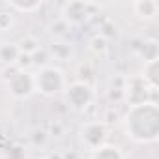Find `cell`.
Returning <instances> with one entry per match:
<instances>
[{
	"label": "cell",
	"mask_w": 159,
	"mask_h": 159,
	"mask_svg": "<svg viewBox=\"0 0 159 159\" xmlns=\"http://www.w3.org/2000/svg\"><path fill=\"white\" fill-rule=\"evenodd\" d=\"M8 90L15 99H28L34 90V77L26 69H19L11 79H8Z\"/></svg>",
	"instance_id": "5"
},
{
	"label": "cell",
	"mask_w": 159,
	"mask_h": 159,
	"mask_svg": "<svg viewBox=\"0 0 159 159\" xmlns=\"http://www.w3.org/2000/svg\"><path fill=\"white\" fill-rule=\"evenodd\" d=\"M8 6L19 13H32V11L41 8V0H36V2H15V0H8Z\"/></svg>",
	"instance_id": "12"
},
{
	"label": "cell",
	"mask_w": 159,
	"mask_h": 159,
	"mask_svg": "<svg viewBox=\"0 0 159 159\" xmlns=\"http://www.w3.org/2000/svg\"><path fill=\"white\" fill-rule=\"evenodd\" d=\"M32 77H34V90L47 98L58 96V94L66 92V88H67V79H66L64 71L54 66L39 67L38 73H32Z\"/></svg>",
	"instance_id": "2"
},
{
	"label": "cell",
	"mask_w": 159,
	"mask_h": 159,
	"mask_svg": "<svg viewBox=\"0 0 159 159\" xmlns=\"http://www.w3.org/2000/svg\"><path fill=\"white\" fill-rule=\"evenodd\" d=\"M34 159H47V157H34Z\"/></svg>",
	"instance_id": "16"
},
{
	"label": "cell",
	"mask_w": 159,
	"mask_h": 159,
	"mask_svg": "<svg viewBox=\"0 0 159 159\" xmlns=\"http://www.w3.org/2000/svg\"><path fill=\"white\" fill-rule=\"evenodd\" d=\"M140 54L144 56V64L152 62V60H157V41L155 39L144 41L142 47H140Z\"/></svg>",
	"instance_id": "13"
},
{
	"label": "cell",
	"mask_w": 159,
	"mask_h": 159,
	"mask_svg": "<svg viewBox=\"0 0 159 159\" xmlns=\"http://www.w3.org/2000/svg\"><path fill=\"white\" fill-rule=\"evenodd\" d=\"M17 47H19V51H21V54H34L36 51H39L41 49V45H39V41L34 38V36H25L19 43H17Z\"/></svg>",
	"instance_id": "11"
},
{
	"label": "cell",
	"mask_w": 159,
	"mask_h": 159,
	"mask_svg": "<svg viewBox=\"0 0 159 159\" xmlns=\"http://www.w3.org/2000/svg\"><path fill=\"white\" fill-rule=\"evenodd\" d=\"M11 23H13L11 13H0V30H8Z\"/></svg>",
	"instance_id": "14"
},
{
	"label": "cell",
	"mask_w": 159,
	"mask_h": 159,
	"mask_svg": "<svg viewBox=\"0 0 159 159\" xmlns=\"http://www.w3.org/2000/svg\"><path fill=\"white\" fill-rule=\"evenodd\" d=\"M107 137H109V131H107L105 122H101V120L84 122V124L81 125V129H79V139H81V144H83L86 150H90V152H94V150H98L99 146L107 144V142H105Z\"/></svg>",
	"instance_id": "3"
},
{
	"label": "cell",
	"mask_w": 159,
	"mask_h": 159,
	"mask_svg": "<svg viewBox=\"0 0 159 159\" xmlns=\"http://www.w3.org/2000/svg\"><path fill=\"white\" fill-rule=\"evenodd\" d=\"M66 98L67 103L75 109V111H84L92 105L94 101V90L88 83L84 81H75L71 84H67L66 88Z\"/></svg>",
	"instance_id": "4"
},
{
	"label": "cell",
	"mask_w": 159,
	"mask_h": 159,
	"mask_svg": "<svg viewBox=\"0 0 159 159\" xmlns=\"http://www.w3.org/2000/svg\"><path fill=\"white\" fill-rule=\"evenodd\" d=\"M105 47H107V41H105V38H103V36H101V38L98 36V38H94V39H92V49H94V51H103Z\"/></svg>",
	"instance_id": "15"
},
{
	"label": "cell",
	"mask_w": 159,
	"mask_h": 159,
	"mask_svg": "<svg viewBox=\"0 0 159 159\" xmlns=\"http://www.w3.org/2000/svg\"><path fill=\"white\" fill-rule=\"evenodd\" d=\"M157 60L146 62L144 64V75H142V83L150 86V90H157Z\"/></svg>",
	"instance_id": "10"
},
{
	"label": "cell",
	"mask_w": 159,
	"mask_h": 159,
	"mask_svg": "<svg viewBox=\"0 0 159 159\" xmlns=\"http://www.w3.org/2000/svg\"><path fill=\"white\" fill-rule=\"evenodd\" d=\"M124 129L127 137L139 144L155 142L159 137V109L155 101L131 105L124 116Z\"/></svg>",
	"instance_id": "1"
},
{
	"label": "cell",
	"mask_w": 159,
	"mask_h": 159,
	"mask_svg": "<svg viewBox=\"0 0 159 159\" xmlns=\"http://www.w3.org/2000/svg\"><path fill=\"white\" fill-rule=\"evenodd\" d=\"M62 19L69 25V23H83L88 17V4L84 2H69L64 6L62 11Z\"/></svg>",
	"instance_id": "6"
},
{
	"label": "cell",
	"mask_w": 159,
	"mask_h": 159,
	"mask_svg": "<svg viewBox=\"0 0 159 159\" xmlns=\"http://www.w3.org/2000/svg\"><path fill=\"white\" fill-rule=\"evenodd\" d=\"M19 56H21V51H19L17 43H2L0 45V60H2L6 66L17 64Z\"/></svg>",
	"instance_id": "8"
},
{
	"label": "cell",
	"mask_w": 159,
	"mask_h": 159,
	"mask_svg": "<svg viewBox=\"0 0 159 159\" xmlns=\"http://www.w3.org/2000/svg\"><path fill=\"white\" fill-rule=\"evenodd\" d=\"M157 10H159V4L153 2V0H139V2H133V11L139 19H153L157 15Z\"/></svg>",
	"instance_id": "7"
},
{
	"label": "cell",
	"mask_w": 159,
	"mask_h": 159,
	"mask_svg": "<svg viewBox=\"0 0 159 159\" xmlns=\"http://www.w3.org/2000/svg\"><path fill=\"white\" fill-rule=\"evenodd\" d=\"M92 159H124V153L114 144H103L92 152Z\"/></svg>",
	"instance_id": "9"
}]
</instances>
